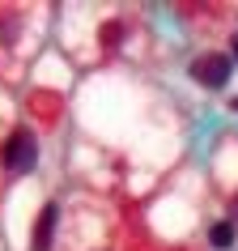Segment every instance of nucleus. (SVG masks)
Returning a JSON list of instances; mask_svg holds the SVG:
<instances>
[{"mask_svg":"<svg viewBox=\"0 0 238 251\" xmlns=\"http://www.w3.org/2000/svg\"><path fill=\"white\" fill-rule=\"evenodd\" d=\"M234 217H238V196H234Z\"/></svg>","mask_w":238,"mask_h":251,"instance_id":"7","label":"nucleus"},{"mask_svg":"<svg viewBox=\"0 0 238 251\" xmlns=\"http://www.w3.org/2000/svg\"><path fill=\"white\" fill-rule=\"evenodd\" d=\"M209 243L213 247H230V243H234V222H217L209 230Z\"/></svg>","mask_w":238,"mask_h":251,"instance_id":"4","label":"nucleus"},{"mask_svg":"<svg viewBox=\"0 0 238 251\" xmlns=\"http://www.w3.org/2000/svg\"><path fill=\"white\" fill-rule=\"evenodd\" d=\"M230 60H234V64H238V39H234V55H230Z\"/></svg>","mask_w":238,"mask_h":251,"instance_id":"6","label":"nucleus"},{"mask_svg":"<svg viewBox=\"0 0 238 251\" xmlns=\"http://www.w3.org/2000/svg\"><path fill=\"white\" fill-rule=\"evenodd\" d=\"M55 217H60V204H47V209L39 213V230H34V251H47V247H51Z\"/></svg>","mask_w":238,"mask_h":251,"instance_id":"3","label":"nucleus"},{"mask_svg":"<svg viewBox=\"0 0 238 251\" xmlns=\"http://www.w3.org/2000/svg\"><path fill=\"white\" fill-rule=\"evenodd\" d=\"M230 68H234L230 55H200L196 64H191V77L200 85H209V90H221L225 81H230Z\"/></svg>","mask_w":238,"mask_h":251,"instance_id":"2","label":"nucleus"},{"mask_svg":"<svg viewBox=\"0 0 238 251\" xmlns=\"http://www.w3.org/2000/svg\"><path fill=\"white\" fill-rule=\"evenodd\" d=\"M102 43L106 47H119V43H123V26H119V22H106L102 26Z\"/></svg>","mask_w":238,"mask_h":251,"instance_id":"5","label":"nucleus"},{"mask_svg":"<svg viewBox=\"0 0 238 251\" xmlns=\"http://www.w3.org/2000/svg\"><path fill=\"white\" fill-rule=\"evenodd\" d=\"M4 171L9 175H26V171H34V162H39V141L26 132V128H17L9 141H4Z\"/></svg>","mask_w":238,"mask_h":251,"instance_id":"1","label":"nucleus"}]
</instances>
